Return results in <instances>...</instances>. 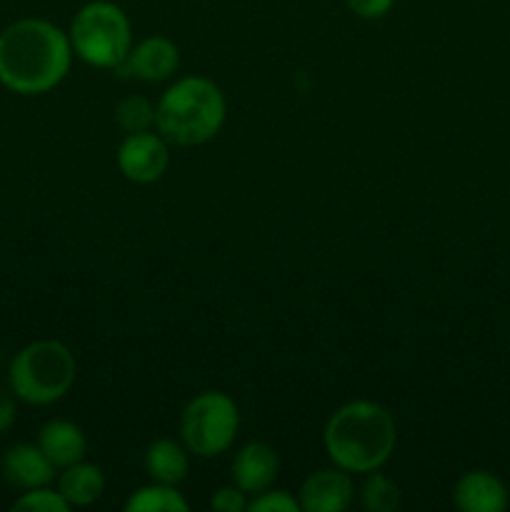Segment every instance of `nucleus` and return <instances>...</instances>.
Wrapping results in <instances>:
<instances>
[{"label":"nucleus","instance_id":"f257e3e1","mask_svg":"<svg viewBox=\"0 0 510 512\" xmlns=\"http://www.w3.org/2000/svg\"><path fill=\"white\" fill-rule=\"evenodd\" d=\"M68 33L43 18H23L0 33V83L18 95H43L70 73Z\"/></svg>","mask_w":510,"mask_h":512},{"label":"nucleus","instance_id":"f03ea898","mask_svg":"<svg viewBox=\"0 0 510 512\" xmlns=\"http://www.w3.org/2000/svg\"><path fill=\"white\" fill-rule=\"evenodd\" d=\"M398 440L395 420L383 405L353 400L330 415L323 443L328 458L348 473H373L390 460Z\"/></svg>","mask_w":510,"mask_h":512},{"label":"nucleus","instance_id":"7ed1b4c3","mask_svg":"<svg viewBox=\"0 0 510 512\" xmlns=\"http://www.w3.org/2000/svg\"><path fill=\"white\" fill-rule=\"evenodd\" d=\"M225 123V95L213 80L188 75L160 95L155 105V128L165 143L203 145L220 133Z\"/></svg>","mask_w":510,"mask_h":512},{"label":"nucleus","instance_id":"20e7f679","mask_svg":"<svg viewBox=\"0 0 510 512\" xmlns=\"http://www.w3.org/2000/svg\"><path fill=\"white\" fill-rule=\"evenodd\" d=\"M78 365L68 345L58 340H35L18 350L8 368V385L28 405H53L75 383Z\"/></svg>","mask_w":510,"mask_h":512},{"label":"nucleus","instance_id":"39448f33","mask_svg":"<svg viewBox=\"0 0 510 512\" xmlns=\"http://www.w3.org/2000/svg\"><path fill=\"white\" fill-rule=\"evenodd\" d=\"M68 38L73 53L95 68L115 70L133 48L128 15L110 0L85 3L70 23Z\"/></svg>","mask_w":510,"mask_h":512},{"label":"nucleus","instance_id":"423d86ee","mask_svg":"<svg viewBox=\"0 0 510 512\" xmlns=\"http://www.w3.org/2000/svg\"><path fill=\"white\" fill-rule=\"evenodd\" d=\"M240 428V410L230 395L205 390L195 395L180 413V438L188 453L215 458L235 443Z\"/></svg>","mask_w":510,"mask_h":512},{"label":"nucleus","instance_id":"0eeeda50","mask_svg":"<svg viewBox=\"0 0 510 512\" xmlns=\"http://www.w3.org/2000/svg\"><path fill=\"white\" fill-rule=\"evenodd\" d=\"M170 165L168 145L163 135L150 130L145 133H130L118 148V168L130 183L148 185L165 175Z\"/></svg>","mask_w":510,"mask_h":512},{"label":"nucleus","instance_id":"6e6552de","mask_svg":"<svg viewBox=\"0 0 510 512\" xmlns=\"http://www.w3.org/2000/svg\"><path fill=\"white\" fill-rule=\"evenodd\" d=\"M178 65V45L163 35H153V38L140 40L135 48H130L123 63L115 68V75L143 80V83H160V80H168L178 70Z\"/></svg>","mask_w":510,"mask_h":512},{"label":"nucleus","instance_id":"1a4fd4ad","mask_svg":"<svg viewBox=\"0 0 510 512\" xmlns=\"http://www.w3.org/2000/svg\"><path fill=\"white\" fill-rule=\"evenodd\" d=\"M300 510L305 512H343L353 503V480L348 470L330 468L308 475L300 485Z\"/></svg>","mask_w":510,"mask_h":512},{"label":"nucleus","instance_id":"9d476101","mask_svg":"<svg viewBox=\"0 0 510 512\" xmlns=\"http://www.w3.org/2000/svg\"><path fill=\"white\" fill-rule=\"evenodd\" d=\"M508 488L488 470H468L453 490L455 508L463 512H503L508 508Z\"/></svg>","mask_w":510,"mask_h":512},{"label":"nucleus","instance_id":"9b49d317","mask_svg":"<svg viewBox=\"0 0 510 512\" xmlns=\"http://www.w3.org/2000/svg\"><path fill=\"white\" fill-rule=\"evenodd\" d=\"M280 470V458L273 445L248 443L238 450L233 460V483L243 493H263L275 483Z\"/></svg>","mask_w":510,"mask_h":512},{"label":"nucleus","instance_id":"f8f14e48","mask_svg":"<svg viewBox=\"0 0 510 512\" xmlns=\"http://www.w3.org/2000/svg\"><path fill=\"white\" fill-rule=\"evenodd\" d=\"M3 478L18 490L43 488L55 478V465L45 458L40 445L18 443L10 445L3 455Z\"/></svg>","mask_w":510,"mask_h":512},{"label":"nucleus","instance_id":"ddd939ff","mask_svg":"<svg viewBox=\"0 0 510 512\" xmlns=\"http://www.w3.org/2000/svg\"><path fill=\"white\" fill-rule=\"evenodd\" d=\"M38 445L55 468H68V465L80 463L85 458V450H88L83 430L70 420L45 423L38 433Z\"/></svg>","mask_w":510,"mask_h":512},{"label":"nucleus","instance_id":"4468645a","mask_svg":"<svg viewBox=\"0 0 510 512\" xmlns=\"http://www.w3.org/2000/svg\"><path fill=\"white\" fill-rule=\"evenodd\" d=\"M145 470L155 483L178 485L188 478V448L170 438H160L145 450Z\"/></svg>","mask_w":510,"mask_h":512},{"label":"nucleus","instance_id":"2eb2a0df","mask_svg":"<svg viewBox=\"0 0 510 512\" xmlns=\"http://www.w3.org/2000/svg\"><path fill=\"white\" fill-rule=\"evenodd\" d=\"M58 490L68 500L70 508H85V505H93L103 495L105 475L98 465H90L80 460V463L63 468V475L58 480Z\"/></svg>","mask_w":510,"mask_h":512},{"label":"nucleus","instance_id":"dca6fc26","mask_svg":"<svg viewBox=\"0 0 510 512\" xmlns=\"http://www.w3.org/2000/svg\"><path fill=\"white\" fill-rule=\"evenodd\" d=\"M128 512H188V500L175 490V485L153 483L140 488L125 503Z\"/></svg>","mask_w":510,"mask_h":512},{"label":"nucleus","instance_id":"f3484780","mask_svg":"<svg viewBox=\"0 0 510 512\" xmlns=\"http://www.w3.org/2000/svg\"><path fill=\"white\" fill-rule=\"evenodd\" d=\"M115 123L125 133H145L155 125V105L145 95H128L115 105Z\"/></svg>","mask_w":510,"mask_h":512},{"label":"nucleus","instance_id":"a211bd4d","mask_svg":"<svg viewBox=\"0 0 510 512\" xmlns=\"http://www.w3.org/2000/svg\"><path fill=\"white\" fill-rule=\"evenodd\" d=\"M360 500H363V508L370 512H393L400 508V490L388 475L373 470L360 490Z\"/></svg>","mask_w":510,"mask_h":512},{"label":"nucleus","instance_id":"6ab92c4d","mask_svg":"<svg viewBox=\"0 0 510 512\" xmlns=\"http://www.w3.org/2000/svg\"><path fill=\"white\" fill-rule=\"evenodd\" d=\"M13 510L18 512H68V500L60 495V490H50L48 485L33 490H23L18 500L13 503Z\"/></svg>","mask_w":510,"mask_h":512},{"label":"nucleus","instance_id":"aec40b11","mask_svg":"<svg viewBox=\"0 0 510 512\" xmlns=\"http://www.w3.org/2000/svg\"><path fill=\"white\" fill-rule=\"evenodd\" d=\"M250 512H298L300 503L285 490H263L253 503H248Z\"/></svg>","mask_w":510,"mask_h":512},{"label":"nucleus","instance_id":"412c9836","mask_svg":"<svg viewBox=\"0 0 510 512\" xmlns=\"http://www.w3.org/2000/svg\"><path fill=\"white\" fill-rule=\"evenodd\" d=\"M245 495L248 493H243L238 485H233V488H220L218 493L213 495V500H210V508L215 512H243L248 510Z\"/></svg>","mask_w":510,"mask_h":512},{"label":"nucleus","instance_id":"4be33fe9","mask_svg":"<svg viewBox=\"0 0 510 512\" xmlns=\"http://www.w3.org/2000/svg\"><path fill=\"white\" fill-rule=\"evenodd\" d=\"M345 3H348V8L353 10L358 18L378 20V18H383V15L390 13V8H393L395 0H345Z\"/></svg>","mask_w":510,"mask_h":512},{"label":"nucleus","instance_id":"5701e85b","mask_svg":"<svg viewBox=\"0 0 510 512\" xmlns=\"http://www.w3.org/2000/svg\"><path fill=\"white\" fill-rule=\"evenodd\" d=\"M18 418V405H15L13 390L0 388V435L8 433Z\"/></svg>","mask_w":510,"mask_h":512}]
</instances>
